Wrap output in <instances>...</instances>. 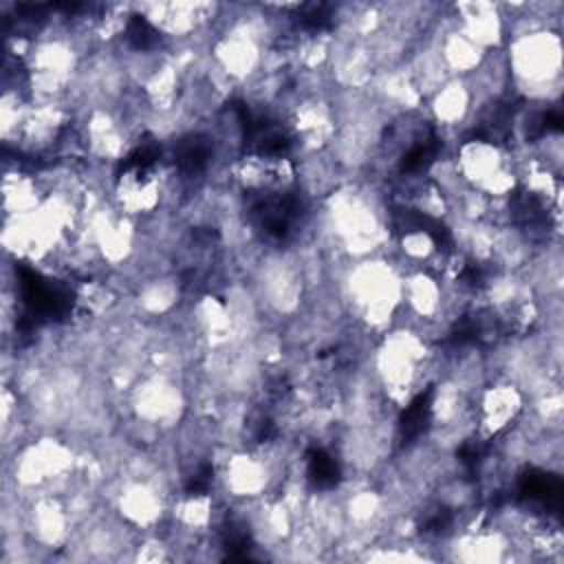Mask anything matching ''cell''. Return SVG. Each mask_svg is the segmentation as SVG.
<instances>
[{
  "label": "cell",
  "mask_w": 564,
  "mask_h": 564,
  "mask_svg": "<svg viewBox=\"0 0 564 564\" xmlns=\"http://www.w3.org/2000/svg\"><path fill=\"white\" fill-rule=\"evenodd\" d=\"M335 284L346 319L357 330L377 339L399 324L403 269L390 256L350 262Z\"/></svg>",
  "instance_id": "1"
},
{
  "label": "cell",
  "mask_w": 564,
  "mask_h": 564,
  "mask_svg": "<svg viewBox=\"0 0 564 564\" xmlns=\"http://www.w3.org/2000/svg\"><path fill=\"white\" fill-rule=\"evenodd\" d=\"M511 97L553 108L562 95V29L538 26L513 33L505 42Z\"/></svg>",
  "instance_id": "2"
},
{
  "label": "cell",
  "mask_w": 564,
  "mask_h": 564,
  "mask_svg": "<svg viewBox=\"0 0 564 564\" xmlns=\"http://www.w3.org/2000/svg\"><path fill=\"white\" fill-rule=\"evenodd\" d=\"M449 156L463 185L485 198L507 200L518 192V156L509 145L469 134L449 148Z\"/></svg>",
  "instance_id": "3"
},
{
  "label": "cell",
  "mask_w": 564,
  "mask_h": 564,
  "mask_svg": "<svg viewBox=\"0 0 564 564\" xmlns=\"http://www.w3.org/2000/svg\"><path fill=\"white\" fill-rule=\"evenodd\" d=\"M527 392L511 379L494 377L474 397L476 441L489 445L511 430L527 410Z\"/></svg>",
  "instance_id": "4"
},
{
  "label": "cell",
  "mask_w": 564,
  "mask_h": 564,
  "mask_svg": "<svg viewBox=\"0 0 564 564\" xmlns=\"http://www.w3.org/2000/svg\"><path fill=\"white\" fill-rule=\"evenodd\" d=\"M452 18L456 26L478 42L485 51H500L507 42V24L502 13V2H452Z\"/></svg>",
  "instance_id": "5"
}]
</instances>
